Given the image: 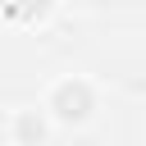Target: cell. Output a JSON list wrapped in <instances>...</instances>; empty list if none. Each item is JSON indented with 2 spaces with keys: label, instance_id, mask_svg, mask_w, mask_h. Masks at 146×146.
Returning <instances> with one entry per match:
<instances>
[{
  "label": "cell",
  "instance_id": "7a4b0ae2",
  "mask_svg": "<svg viewBox=\"0 0 146 146\" xmlns=\"http://www.w3.org/2000/svg\"><path fill=\"white\" fill-rule=\"evenodd\" d=\"M14 132H18L23 146H41V141H46V119H41L36 110H23L18 123H14Z\"/></svg>",
  "mask_w": 146,
  "mask_h": 146
},
{
  "label": "cell",
  "instance_id": "3957f363",
  "mask_svg": "<svg viewBox=\"0 0 146 146\" xmlns=\"http://www.w3.org/2000/svg\"><path fill=\"white\" fill-rule=\"evenodd\" d=\"M0 9L9 18H18V23H32V18H41L50 9V0H0Z\"/></svg>",
  "mask_w": 146,
  "mask_h": 146
},
{
  "label": "cell",
  "instance_id": "6da1fadb",
  "mask_svg": "<svg viewBox=\"0 0 146 146\" xmlns=\"http://www.w3.org/2000/svg\"><path fill=\"white\" fill-rule=\"evenodd\" d=\"M91 105H96V96H91V87H87L82 78H68V82H59V87L50 91V110H55L64 123L87 119V114H91Z\"/></svg>",
  "mask_w": 146,
  "mask_h": 146
}]
</instances>
